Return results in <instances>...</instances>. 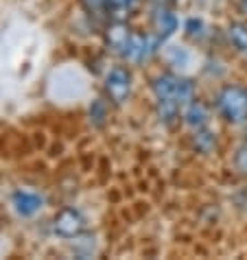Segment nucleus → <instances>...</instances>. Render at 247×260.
Returning a JSON list of instances; mask_svg holds the SVG:
<instances>
[{
	"label": "nucleus",
	"instance_id": "1",
	"mask_svg": "<svg viewBox=\"0 0 247 260\" xmlns=\"http://www.w3.org/2000/svg\"><path fill=\"white\" fill-rule=\"evenodd\" d=\"M48 92L55 101H61V103H70V101H77L79 96H83L85 79L81 75V70L75 66L55 70L48 83Z\"/></svg>",
	"mask_w": 247,
	"mask_h": 260
},
{
	"label": "nucleus",
	"instance_id": "2",
	"mask_svg": "<svg viewBox=\"0 0 247 260\" xmlns=\"http://www.w3.org/2000/svg\"><path fill=\"white\" fill-rule=\"evenodd\" d=\"M219 110L230 122H243L247 118V92L243 88H225L219 94Z\"/></svg>",
	"mask_w": 247,
	"mask_h": 260
},
{
	"label": "nucleus",
	"instance_id": "3",
	"mask_svg": "<svg viewBox=\"0 0 247 260\" xmlns=\"http://www.w3.org/2000/svg\"><path fill=\"white\" fill-rule=\"evenodd\" d=\"M13 208H16L18 214L31 216L42 208V199L31 190H18L16 197H13Z\"/></svg>",
	"mask_w": 247,
	"mask_h": 260
},
{
	"label": "nucleus",
	"instance_id": "4",
	"mask_svg": "<svg viewBox=\"0 0 247 260\" xmlns=\"http://www.w3.org/2000/svg\"><path fill=\"white\" fill-rule=\"evenodd\" d=\"M107 90L116 101H122L129 94V75L122 68H116L107 77Z\"/></svg>",
	"mask_w": 247,
	"mask_h": 260
},
{
	"label": "nucleus",
	"instance_id": "5",
	"mask_svg": "<svg viewBox=\"0 0 247 260\" xmlns=\"http://www.w3.org/2000/svg\"><path fill=\"white\" fill-rule=\"evenodd\" d=\"M57 230H59L61 234H75L77 230H79V219H77V214L75 212H64L59 216V221H57Z\"/></svg>",
	"mask_w": 247,
	"mask_h": 260
},
{
	"label": "nucleus",
	"instance_id": "6",
	"mask_svg": "<svg viewBox=\"0 0 247 260\" xmlns=\"http://www.w3.org/2000/svg\"><path fill=\"white\" fill-rule=\"evenodd\" d=\"M186 118L191 125H203L206 122V110H203V105L201 103H193L191 107H188V112H186Z\"/></svg>",
	"mask_w": 247,
	"mask_h": 260
},
{
	"label": "nucleus",
	"instance_id": "7",
	"mask_svg": "<svg viewBox=\"0 0 247 260\" xmlns=\"http://www.w3.org/2000/svg\"><path fill=\"white\" fill-rule=\"evenodd\" d=\"M230 38H232V42H234L236 48L247 50V28H245V26L234 24V26L230 28Z\"/></svg>",
	"mask_w": 247,
	"mask_h": 260
},
{
	"label": "nucleus",
	"instance_id": "8",
	"mask_svg": "<svg viewBox=\"0 0 247 260\" xmlns=\"http://www.w3.org/2000/svg\"><path fill=\"white\" fill-rule=\"evenodd\" d=\"M122 3H132V0H122Z\"/></svg>",
	"mask_w": 247,
	"mask_h": 260
}]
</instances>
